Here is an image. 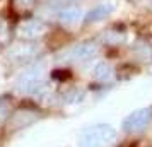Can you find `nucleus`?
Returning <instances> with one entry per match:
<instances>
[{
	"label": "nucleus",
	"instance_id": "obj_5",
	"mask_svg": "<svg viewBox=\"0 0 152 147\" xmlns=\"http://www.w3.org/2000/svg\"><path fill=\"white\" fill-rule=\"evenodd\" d=\"M82 9L77 4H67L65 7L58 10V21L65 28H74L82 22Z\"/></svg>",
	"mask_w": 152,
	"mask_h": 147
},
{
	"label": "nucleus",
	"instance_id": "obj_4",
	"mask_svg": "<svg viewBox=\"0 0 152 147\" xmlns=\"http://www.w3.org/2000/svg\"><path fill=\"white\" fill-rule=\"evenodd\" d=\"M46 33V24L38 19H24V21L17 26V34L26 41H33L38 39L39 36Z\"/></svg>",
	"mask_w": 152,
	"mask_h": 147
},
{
	"label": "nucleus",
	"instance_id": "obj_8",
	"mask_svg": "<svg viewBox=\"0 0 152 147\" xmlns=\"http://www.w3.org/2000/svg\"><path fill=\"white\" fill-rule=\"evenodd\" d=\"M111 12H113V5L111 4H99V5L91 9L82 21H84V24H94V22H99L103 19H106Z\"/></svg>",
	"mask_w": 152,
	"mask_h": 147
},
{
	"label": "nucleus",
	"instance_id": "obj_7",
	"mask_svg": "<svg viewBox=\"0 0 152 147\" xmlns=\"http://www.w3.org/2000/svg\"><path fill=\"white\" fill-rule=\"evenodd\" d=\"M38 46L31 45V43H24V45H17L9 51V58L12 62H24V60H31L33 56L38 55Z\"/></svg>",
	"mask_w": 152,
	"mask_h": 147
},
{
	"label": "nucleus",
	"instance_id": "obj_9",
	"mask_svg": "<svg viewBox=\"0 0 152 147\" xmlns=\"http://www.w3.org/2000/svg\"><path fill=\"white\" fill-rule=\"evenodd\" d=\"M115 77V69L111 67L110 63L106 62H99L92 69V79L96 80V82H101V84H108L111 82Z\"/></svg>",
	"mask_w": 152,
	"mask_h": 147
},
{
	"label": "nucleus",
	"instance_id": "obj_12",
	"mask_svg": "<svg viewBox=\"0 0 152 147\" xmlns=\"http://www.w3.org/2000/svg\"><path fill=\"white\" fill-rule=\"evenodd\" d=\"M48 5L50 7H56V9H62L67 5V0H48Z\"/></svg>",
	"mask_w": 152,
	"mask_h": 147
},
{
	"label": "nucleus",
	"instance_id": "obj_14",
	"mask_svg": "<svg viewBox=\"0 0 152 147\" xmlns=\"http://www.w3.org/2000/svg\"><path fill=\"white\" fill-rule=\"evenodd\" d=\"M151 2H152V0H151Z\"/></svg>",
	"mask_w": 152,
	"mask_h": 147
},
{
	"label": "nucleus",
	"instance_id": "obj_11",
	"mask_svg": "<svg viewBox=\"0 0 152 147\" xmlns=\"http://www.w3.org/2000/svg\"><path fill=\"white\" fill-rule=\"evenodd\" d=\"M14 4H15V7L17 9H29V7H33V4H34V0H14Z\"/></svg>",
	"mask_w": 152,
	"mask_h": 147
},
{
	"label": "nucleus",
	"instance_id": "obj_13",
	"mask_svg": "<svg viewBox=\"0 0 152 147\" xmlns=\"http://www.w3.org/2000/svg\"><path fill=\"white\" fill-rule=\"evenodd\" d=\"M9 33V28L7 24H5V21L4 19H0V38H4V36H7Z\"/></svg>",
	"mask_w": 152,
	"mask_h": 147
},
{
	"label": "nucleus",
	"instance_id": "obj_6",
	"mask_svg": "<svg viewBox=\"0 0 152 147\" xmlns=\"http://www.w3.org/2000/svg\"><path fill=\"white\" fill-rule=\"evenodd\" d=\"M97 43L94 41H82L75 45L72 51H70V56L75 60V62H87V60H92L94 56L97 55Z\"/></svg>",
	"mask_w": 152,
	"mask_h": 147
},
{
	"label": "nucleus",
	"instance_id": "obj_2",
	"mask_svg": "<svg viewBox=\"0 0 152 147\" xmlns=\"http://www.w3.org/2000/svg\"><path fill=\"white\" fill-rule=\"evenodd\" d=\"M43 77H45V65L41 63H34L22 72L19 79H17V86L19 89L33 96H41L46 91V86L43 84Z\"/></svg>",
	"mask_w": 152,
	"mask_h": 147
},
{
	"label": "nucleus",
	"instance_id": "obj_1",
	"mask_svg": "<svg viewBox=\"0 0 152 147\" xmlns=\"http://www.w3.org/2000/svg\"><path fill=\"white\" fill-rule=\"evenodd\" d=\"M116 139V130L108 123H96V125L86 127L77 144L79 147H108Z\"/></svg>",
	"mask_w": 152,
	"mask_h": 147
},
{
	"label": "nucleus",
	"instance_id": "obj_10",
	"mask_svg": "<svg viewBox=\"0 0 152 147\" xmlns=\"http://www.w3.org/2000/svg\"><path fill=\"white\" fill-rule=\"evenodd\" d=\"M10 113V105H9L7 99H0V123L9 116Z\"/></svg>",
	"mask_w": 152,
	"mask_h": 147
},
{
	"label": "nucleus",
	"instance_id": "obj_3",
	"mask_svg": "<svg viewBox=\"0 0 152 147\" xmlns=\"http://www.w3.org/2000/svg\"><path fill=\"white\" fill-rule=\"evenodd\" d=\"M152 120V110L151 108H140L132 111L126 118L121 121V128L126 133H138L145 130Z\"/></svg>",
	"mask_w": 152,
	"mask_h": 147
}]
</instances>
